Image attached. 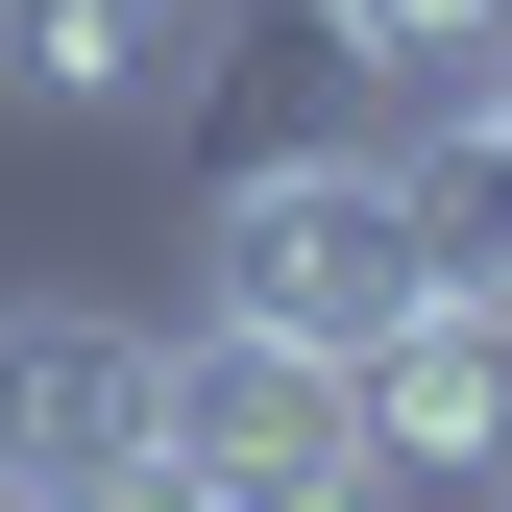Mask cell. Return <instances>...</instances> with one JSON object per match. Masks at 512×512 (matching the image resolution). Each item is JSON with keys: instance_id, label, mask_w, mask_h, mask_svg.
Masks as SVG:
<instances>
[{"instance_id": "cell-8", "label": "cell", "mask_w": 512, "mask_h": 512, "mask_svg": "<svg viewBox=\"0 0 512 512\" xmlns=\"http://www.w3.org/2000/svg\"><path fill=\"white\" fill-rule=\"evenodd\" d=\"M464 512H512V464H488V488H464Z\"/></svg>"}, {"instance_id": "cell-7", "label": "cell", "mask_w": 512, "mask_h": 512, "mask_svg": "<svg viewBox=\"0 0 512 512\" xmlns=\"http://www.w3.org/2000/svg\"><path fill=\"white\" fill-rule=\"evenodd\" d=\"M293 25L342 49L366 98H439V74H464V49H512V0H293Z\"/></svg>"}, {"instance_id": "cell-4", "label": "cell", "mask_w": 512, "mask_h": 512, "mask_svg": "<svg viewBox=\"0 0 512 512\" xmlns=\"http://www.w3.org/2000/svg\"><path fill=\"white\" fill-rule=\"evenodd\" d=\"M147 317L122 293H0V512H74L122 439H147Z\"/></svg>"}, {"instance_id": "cell-2", "label": "cell", "mask_w": 512, "mask_h": 512, "mask_svg": "<svg viewBox=\"0 0 512 512\" xmlns=\"http://www.w3.org/2000/svg\"><path fill=\"white\" fill-rule=\"evenodd\" d=\"M147 439H171L220 512H342V488H366V439H342V366H317V342H244V317H171V366H147Z\"/></svg>"}, {"instance_id": "cell-5", "label": "cell", "mask_w": 512, "mask_h": 512, "mask_svg": "<svg viewBox=\"0 0 512 512\" xmlns=\"http://www.w3.org/2000/svg\"><path fill=\"white\" fill-rule=\"evenodd\" d=\"M220 74V0H0V122H171Z\"/></svg>"}, {"instance_id": "cell-6", "label": "cell", "mask_w": 512, "mask_h": 512, "mask_svg": "<svg viewBox=\"0 0 512 512\" xmlns=\"http://www.w3.org/2000/svg\"><path fill=\"white\" fill-rule=\"evenodd\" d=\"M415 244H439V269H464V293H512V49H464V74H439L415 98Z\"/></svg>"}, {"instance_id": "cell-3", "label": "cell", "mask_w": 512, "mask_h": 512, "mask_svg": "<svg viewBox=\"0 0 512 512\" xmlns=\"http://www.w3.org/2000/svg\"><path fill=\"white\" fill-rule=\"evenodd\" d=\"M342 439H366V488H488L512 464V293H391L342 342Z\"/></svg>"}, {"instance_id": "cell-1", "label": "cell", "mask_w": 512, "mask_h": 512, "mask_svg": "<svg viewBox=\"0 0 512 512\" xmlns=\"http://www.w3.org/2000/svg\"><path fill=\"white\" fill-rule=\"evenodd\" d=\"M391 293H439V244H415V171L366 147H244L220 196H196V317H244V342H317L342 366Z\"/></svg>"}]
</instances>
